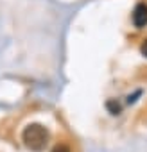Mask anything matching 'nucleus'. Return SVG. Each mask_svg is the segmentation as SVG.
I'll return each instance as SVG.
<instances>
[{
	"label": "nucleus",
	"mask_w": 147,
	"mask_h": 152,
	"mask_svg": "<svg viewBox=\"0 0 147 152\" xmlns=\"http://www.w3.org/2000/svg\"><path fill=\"white\" fill-rule=\"evenodd\" d=\"M22 140H24L27 148H31L34 152H40V150L45 148V145L49 141V131L40 124H31L24 129Z\"/></svg>",
	"instance_id": "obj_1"
},
{
	"label": "nucleus",
	"mask_w": 147,
	"mask_h": 152,
	"mask_svg": "<svg viewBox=\"0 0 147 152\" xmlns=\"http://www.w3.org/2000/svg\"><path fill=\"white\" fill-rule=\"evenodd\" d=\"M131 20H133V25L136 29H143L147 25V4L145 2H138L131 13Z\"/></svg>",
	"instance_id": "obj_2"
},
{
	"label": "nucleus",
	"mask_w": 147,
	"mask_h": 152,
	"mask_svg": "<svg viewBox=\"0 0 147 152\" xmlns=\"http://www.w3.org/2000/svg\"><path fill=\"white\" fill-rule=\"evenodd\" d=\"M106 107L111 111V115H118V113H120V106H118L115 100H110V102L106 104Z\"/></svg>",
	"instance_id": "obj_3"
},
{
	"label": "nucleus",
	"mask_w": 147,
	"mask_h": 152,
	"mask_svg": "<svg viewBox=\"0 0 147 152\" xmlns=\"http://www.w3.org/2000/svg\"><path fill=\"white\" fill-rule=\"evenodd\" d=\"M52 152H70V148H68V145L59 143V145H56V147L52 148Z\"/></svg>",
	"instance_id": "obj_4"
},
{
	"label": "nucleus",
	"mask_w": 147,
	"mask_h": 152,
	"mask_svg": "<svg viewBox=\"0 0 147 152\" xmlns=\"http://www.w3.org/2000/svg\"><path fill=\"white\" fill-rule=\"evenodd\" d=\"M140 52H142V56L147 57V39H143V43L140 45Z\"/></svg>",
	"instance_id": "obj_5"
}]
</instances>
